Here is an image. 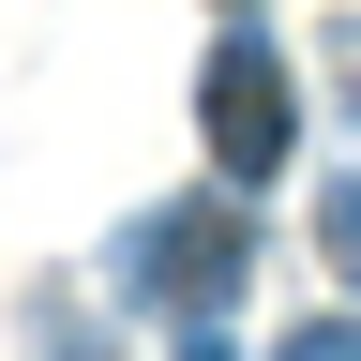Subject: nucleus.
<instances>
[{"label":"nucleus","mask_w":361,"mask_h":361,"mask_svg":"<svg viewBox=\"0 0 361 361\" xmlns=\"http://www.w3.org/2000/svg\"><path fill=\"white\" fill-rule=\"evenodd\" d=\"M196 135H211V166H226V180H271V166L301 151V75L271 61L256 0L211 30V61H196Z\"/></svg>","instance_id":"obj_2"},{"label":"nucleus","mask_w":361,"mask_h":361,"mask_svg":"<svg viewBox=\"0 0 361 361\" xmlns=\"http://www.w3.org/2000/svg\"><path fill=\"white\" fill-rule=\"evenodd\" d=\"M226 16H241V0H226Z\"/></svg>","instance_id":"obj_6"},{"label":"nucleus","mask_w":361,"mask_h":361,"mask_svg":"<svg viewBox=\"0 0 361 361\" xmlns=\"http://www.w3.org/2000/svg\"><path fill=\"white\" fill-rule=\"evenodd\" d=\"M271 361H361V316H301V331L271 346Z\"/></svg>","instance_id":"obj_4"},{"label":"nucleus","mask_w":361,"mask_h":361,"mask_svg":"<svg viewBox=\"0 0 361 361\" xmlns=\"http://www.w3.org/2000/svg\"><path fill=\"white\" fill-rule=\"evenodd\" d=\"M180 361H226V316H180Z\"/></svg>","instance_id":"obj_5"},{"label":"nucleus","mask_w":361,"mask_h":361,"mask_svg":"<svg viewBox=\"0 0 361 361\" xmlns=\"http://www.w3.org/2000/svg\"><path fill=\"white\" fill-rule=\"evenodd\" d=\"M241 271H256L241 196H166V211H135V226H121L106 286H121L135 316H226V301H241Z\"/></svg>","instance_id":"obj_1"},{"label":"nucleus","mask_w":361,"mask_h":361,"mask_svg":"<svg viewBox=\"0 0 361 361\" xmlns=\"http://www.w3.org/2000/svg\"><path fill=\"white\" fill-rule=\"evenodd\" d=\"M316 256H331V271H346V286H361V166L331 180V196H316Z\"/></svg>","instance_id":"obj_3"}]
</instances>
